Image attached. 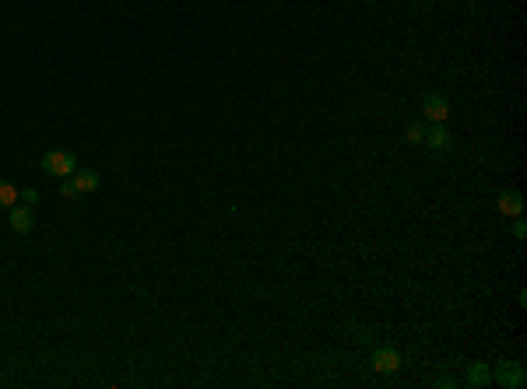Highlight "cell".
<instances>
[{"mask_svg":"<svg viewBox=\"0 0 527 389\" xmlns=\"http://www.w3.org/2000/svg\"><path fill=\"white\" fill-rule=\"evenodd\" d=\"M74 169H78V158H74L71 151H50V155L42 158V172L53 176V179H71Z\"/></svg>","mask_w":527,"mask_h":389,"instance_id":"1","label":"cell"},{"mask_svg":"<svg viewBox=\"0 0 527 389\" xmlns=\"http://www.w3.org/2000/svg\"><path fill=\"white\" fill-rule=\"evenodd\" d=\"M422 116H425L429 123H446V119H450V102H446V95H439V92L422 95Z\"/></svg>","mask_w":527,"mask_h":389,"instance_id":"2","label":"cell"},{"mask_svg":"<svg viewBox=\"0 0 527 389\" xmlns=\"http://www.w3.org/2000/svg\"><path fill=\"white\" fill-rule=\"evenodd\" d=\"M492 379H496L499 386H506V389H521L527 383L524 365H517V361H499L496 372H492Z\"/></svg>","mask_w":527,"mask_h":389,"instance_id":"3","label":"cell"},{"mask_svg":"<svg viewBox=\"0 0 527 389\" xmlns=\"http://www.w3.org/2000/svg\"><path fill=\"white\" fill-rule=\"evenodd\" d=\"M373 369H376L380 376H394V372L401 369V354H398L394 347H380V351H373Z\"/></svg>","mask_w":527,"mask_h":389,"instance_id":"4","label":"cell"},{"mask_svg":"<svg viewBox=\"0 0 527 389\" xmlns=\"http://www.w3.org/2000/svg\"><path fill=\"white\" fill-rule=\"evenodd\" d=\"M71 183H74L78 196H88V193H95V190H99V172H95V169H74Z\"/></svg>","mask_w":527,"mask_h":389,"instance_id":"5","label":"cell"},{"mask_svg":"<svg viewBox=\"0 0 527 389\" xmlns=\"http://www.w3.org/2000/svg\"><path fill=\"white\" fill-rule=\"evenodd\" d=\"M11 228L18 232V235H28L32 228H35V217H32V207L25 203V207H11Z\"/></svg>","mask_w":527,"mask_h":389,"instance_id":"6","label":"cell"},{"mask_svg":"<svg viewBox=\"0 0 527 389\" xmlns=\"http://www.w3.org/2000/svg\"><path fill=\"white\" fill-rule=\"evenodd\" d=\"M422 140H425L432 151H446V148H450V130H446L443 123H432V126L422 133Z\"/></svg>","mask_w":527,"mask_h":389,"instance_id":"7","label":"cell"},{"mask_svg":"<svg viewBox=\"0 0 527 389\" xmlns=\"http://www.w3.org/2000/svg\"><path fill=\"white\" fill-rule=\"evenodd\" d=\"M499 210L510 214V217H521L524 214V196L517 193V190H503L499 193Z\"/></svg>","mask_w":527,"mask_h":389,"instance_id":"8","label":"cell"},{"mask_svg":"<svg viewBox=\"0 0 527 389\" xmlns=\"http://www.w3.org/2000/svg\"><path fill=\"white\" fill-rule=\"evenodd\" d=\"M492 383V372L485 369V365H471V372H468V386H489Z\"/></svg>","mask_w":527,"mask_h":389,"instance_id":"9","label":"cell"},{"mask_svg":"<svg viewBox=\"0 0 527 389\" xmlns=\"http://www.w3.org/2000/svg\"><path fill=\"white\" fill-rule=\"evenodd\" d=\"M18 190H14V183H7V179H0V207H7V210H11V207H14V203H18Z\"/></svg>","mask_w":527,"mask_h":389,"instance_id":"10","label":"cell"},{"mask_svg":"<svg viewBox=\"0 0 527 389\" xmlns=\"http://www.w3.org/2000/svg\"><path fill=\"white\" fill-rule=\"evenodd\" d=\"M422 133H425V130H422L419 123H412V126H408V140H412V144H422Z\"/></svg>","mask_w":527,"mask_h":389,"instance_id":"11","label":"cell"},{"mask_svg":"<svg viewBox=\"0 0 527 389\" xmlns=\"http://www.w3.org/2000/svg\"><path fill=\"white\" fill-rule=\"evenodd\" d=\"M60 196H67V200H78V190H74V183H71V179H64V186H60Z\"/></svg>","mask_w":527,"mask_h":389,"instance_id":"12","label":"cell"},{"mask_svg":"<svg viewBox=\"0 0 527 389\" xmlns=\"http://www.w3.org/2000/svg\"><path fill=\"white\" fill-rule=\"evenodd\" d=\"M514 235H517V239H524V235H527V228H524V221H521V217H517V225H514Z\"/></svg>","mask_w":527,"mask_h":389,"instance_id":"13","label":"cell"},{"mask_svg":"<svg viewBox=\"0 0 527 389\" xmlns=\"http://www.w3.org/2000/svg\"><path fill=\"white\" fill-rule=\"evenodd\" d=\"M21 196H25V203H28V207H32V203L39 200V193H35V190H25V193H21Z\"/></svg>","mask_w":527,"mask_h":389,"instance_id":"14","label":"cell"}]
</instances>
